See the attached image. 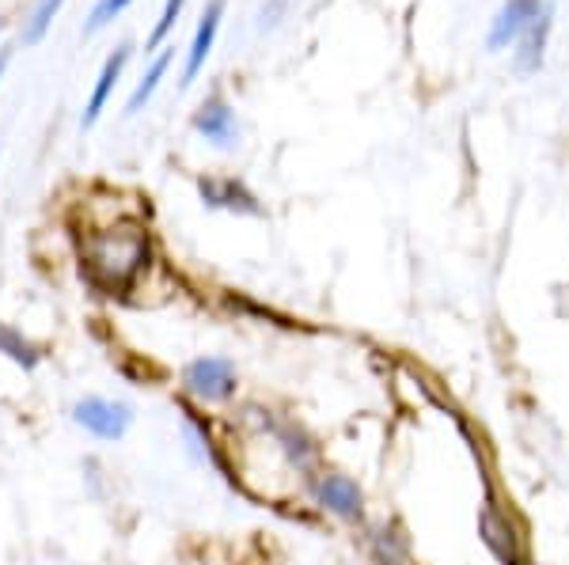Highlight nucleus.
I'll return each mask as SVG.
<instances>
[{"label":"nucleus","mask_w":569,"mask_h":565,"mask_svg":"<svg viewBox=\"0 0 569 565\" xmlns=\"http://www.w3.org/2000/svg\"><path fill=\"white\" fill-rule=\"evenodd\" d=\"M543 8H547L543 0H505V8L494 15V23H490V38H486L490 50H505L509 42H517Z\"/></svg>","instance_id":"nucleus-6"},{"label":"nucleus","mask_w":569,"mask_h":565,"mask_svg":"<svg viewBox=\"0 0 569 565\" xmlns=\"http://www.w3.org/2000/svg\"><path fill=\"white\" fill-rule=\"evenodd\" d=\"M311 493H316L319 508H326V513L338 516V520H361L364 516V493L354 478L334 475L331 470V475H319L316 482H311Z\"/></svg>","instance_id":"nucleus-4"},{"label":"nucleus","mask_w":569,"mask_h":565,"mask_svg":"<svg viewBox=\"0 0 569 565\" xmlns=\"http://www.w3.org/2000/svg\"><path fill=\"white\" fill-rule=\"evenodd\" d=\"M372 558H376V565H410L407 539H403L399 531L384 528L376 539H372Z\"/></svg>","instance_id":"nucleus-14"},{"label":"nucleus","mask_w":569,"mask_h":565,"mask_svg":"<svg viewBox=\"0 0 569 565\" xmlns=\"http://www.w3.org/2000/svg\"><path fill=\"white\" fill-rule=\"evenodd\" d=\"M73 421L88 429L91 437H99V441H122V437L129 433L134 414H129L126 403L91 395V398H81V403L73 406Z\"/></svg>","instance_id":"nucleus-3"},{"label":"nucleus","mask_w":569,"mask_h":565,"mask_svg":"<svg viewBox=\"0 0 569 565\" xmlns=\"http://www.w3.org/2000/svg\"><path fill=\"white\" fill-rule=\"evenodd\" d=\"M0 353L12 357L15 365H23V368L38 365V345H30L20 331H12V327H4V323H0Z\"/></svg>","instance_id":"nucleus-15"},{"label":"nucleus","mask_w":569,"mask_h":565,"mask_svg":"<svg viewBox=\"0 0 569 565\" xmlns=\"http://www.w3.org/2000/svg\"><path fill=\"white\" fill-rule=\"evenodd\" d=\"M221 15H224V0H209L206 12H201V23L194 30V42L186 50V69H183V84H194V76L201 73L206 58L213 53V42H217V30H221Z\"/></svg>","instance_id":"nucleus-7"},{"label":"nucleus","mask_w":569,"mask_h":565,"mask_svg":"<svg viewBox=\"0 0 569 565\" xmlns=\"http://www.w3.org/2000/svg\"><path fill=\"white\" fill-rule=\"evenodd\" d=\"M547 35H551V8H543L540 15H535V23L524 30V35L517 38V73L532 76L540 73L543 65V50H547Z\"/></svg>","instance_id":"nucleus-10"},{"label":"nucleus","mask_w":569,"mask_h":565,"mask_svg":"<svg viewBox=\"0 0 569 565\" xmlns=\"http://www.w3.org/2000/svg\"><path fill=\"white\" fill-rule=\"evenodd\" d=\"M61 4H65V0H38V4L30 8L27 23H23V42H27V46H38V42H42L46 30H50L53 20H58Z\"/></svg>","instance_id":"nucleus-13"},{"label":"nucleus","mask_w":569,"mask_h":565,"mask_svg":"<svg viewBox=\"0 0 569 565\" xmlns=\"http://www.w3.org/2000/svg\"><path fill=\"white\" fill-rule=\"evenodd\" d=\"M129 4H134V0H99V4L91 8V15H88V27H84V30H88V35H91V30H103L107 23H111V20H119V15L126 12Z\"/></svg>","instance_id":"nucleus-17"},{"label":"nucleus","mask_w":569,"mask_h":565,"mask_svg":"<svg viewBox=\"0 0 569 565\" xmlns=\"http://www.w3.org/2000/svg\"><path fill=\"white\" fill-rule=\"evenodd\" d=\"M126 61H129V42H122L119 50H114L111 58L103 61V69H99L96 88H91L88 107H84V114H81V125H84V130H88V125H96V122H99V114L107 111V99H111L114 84H119L122 69H126Z\"/></svg>","instance_id":"nucleus-9"},{"label":"nucleus","mask_w":569,"mask_h":565,"mask_svg":"<svg viewBox=\"0 0 569 565\" xmlns=\"http://www.w3.org/2000/svg\"><path fill=\"white\" fill-rule=\"evenodd\" d=\"M81 258L88 278L107 293H126L137 278L145 273L148 258H152V243H148V228L141 221H122L96 224L81 232Z\"/></svg>","instance_id":"nucleus-1"},{"label":"nucleus","mask_w":569,"mask_h":565,"mask_svg":"<svg viewBox=\"0 0 569 565\" xmlns=\"http://www.w3.org/2000/svg\"><path fill=\"white\" fill-rule=\"evenodd\" d=\"M4 61H8V58H4V53H0V76H4Z\"/></svg>","instance_id":"nucleus-19"},{"label":"nucleus","mask_w":569,"mask_h":565,"mask_svg":"<svg viewBox=\"0 0 569 565\" xmlns=\"http://www.w3.org/2000/svg\"><path fill=\"white\" fill-rule=\"evenodd\" d=\"M479 531H482V543H486L490 551H494L502 562H512V558H517V536H512V524H509V516H505L497 505H486V508H482Z\"/></svg>","instance_id":"nucleus-11"},{"label":"nucleus","mask_w":569,"mask_h":565,"mask_svg":"<svg viewBox=\"0 0 569 565\" xmlns=\"http://www.w3.org/2000/svg\"><path fill=\"white\" fill-rule=\"evenodd\" d=\"M285 8H288V0H267L259 12V30H274L277 23H282Z\"/></svg>","instance_id":"nucleus-18"},{"label":"nucleus","mask_w":569,"mask_h":565,"mask_svg":"<svg viewBox=\"0 0 569 565\" xmlns=\"http://www.w3.org/2000/svg\"><path fill=\"white\" fill-rule=\"evenodd\" d=\"M171 58H175V53H171V50H160V53H156V61H152V65H148V73L141 76V84H137L134 96H129L126 114H141V111H145V103L156 96V88H160V81H163V76H168Z\"/></svg>","instance_id":"nucleus-12"},{"label":"nucleus","mask_w":569,"mask_h":565,"mask_svg":"<svg viewBox=\"0 0 569 565\" xmlns=\"http://www.w3.org/2000/svg\"><path fill=\"white\" fill-rule=\"evenodd\" d=\"M194 130H198L213 148H221V152H232V148H239L236 111H232V107L224 103L221 96H209L206 103L194 111Z\"/></svg>","instance_id":"nucleus-5"},{"label":"nucleus","mask_w":569,"mask_h":565,"mask_svg":"<svg viewBox=\"0 0 569 565\" xmlns=\"http://www.w3.org/2000/svg\"><path fill=\"white\" fill-rule=\"evenodd\" d=\"M183 4H186V0H163V12H160V20H156L152 35H148V50H160V46H163V38L171 35V27H175V23H178V15H183Z\"/></svg>","instance_id":"nucleus-16"},{"label":"nucleus","mask_w":569,"mask_h":565,"mask_svg":"<svg viewBox=\"0 0 569 565\" xmlns=\"http://www.w3.org/2000/svg\"><path fill=\"white\" fill-rule=\"evenodd\" d=\"M201 201L209 209H232V213L259 217V201L247 186H239L236 179H201Z\"/></svg>","instance_id":"nucleus-8"},{"label":"nucleus","mask_w":569,"mask_h":565,"mask_svg":"<svg viewBox=\"0 0 569 565\" xmlns=\"http://www.w3.org/2000/svg\"><path fill=\"white\" fill-rule=\"evenodd\" d=\"M183 388L198 403H224L236 395V368L224 357H198L186 365Z\"/></svg>","instance_id":"nucleus-2"}]
</instances>
